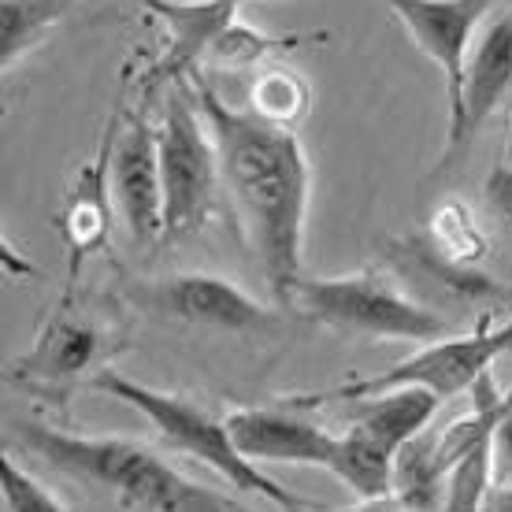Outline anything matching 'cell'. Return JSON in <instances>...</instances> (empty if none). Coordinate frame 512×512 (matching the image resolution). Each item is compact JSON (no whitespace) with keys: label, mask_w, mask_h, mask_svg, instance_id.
<instances>
[{"label":"cell","mask_w":512,"mask_h":512,"mask_svg":"<svg viewBox=\"0 0 512 512\" xmlns=\"http://www.w3.org/2000/svg\"><path fill=\"white\" fill-rule=\"evenodd\" d=\"M119 127H123V112H119L116 101V112L108 116L101 141H97V153L75 167V175H71L64 197H60V208L52 216L67 249L64 297L78 294V279H82L86 260L104 253L108 242H112V231H116L119 208L116 193H112V156H116Z\"/></svg>","instance_id":"7"},{"label":"cell","mask_w":512,"mask_h":512,"mask_svg":"<svg viewBox=\"0 0 512 512\" xmlns=\"http://www.w3.org/2000/svg\"><path fill=\"white\" fill-rule=\"evenodd\" d=\"M427 238H431L435 256H442V264L449 271H461V275H468L490 249L487 234L475 223L472 208L464 205V201H457V197L442 201L431 212V219H427Z\"/></svg>","instance_id":"19"},{"label":"cell","mask_w":512,"mask_h":512,"mask_svg":"<svg viewBox=\"0 0 512 512\" xmlns=\"http://www.w3.org/2000/svg\"><path fill=\"white\" fill-rule=\"evenodd\" d=\"M490 487H494V464H490V438H483L449 468L442 512H479Z\"/></svg>","instance_id":"21"},{"label":"cell","mask_w":512,"mask_h":512,"mask_svg":"<svg viewBox=\"0 0 512 512\" xmlns=\"http://www.w3.org/2000/svg\"><path fill=\"white\" fill-rule=\"evenodd\" d=\"M15 442L56 472L112 494L138 512H253L242 501L193 483L156 449L123 435H75L41 420H19Z\"/></svg>","instance_id":"2"},{"label":"cell","mask_w":512,"mask_h":512,"mask_svg":"<svg viewBox=\"0 0 512 512\" xmlns=\"http://www.w3.org/2000/svg\"><path fill=\"white\" fill-rule=\"evenodd\" d=\"M249 112L271 127L297 130L312 112V86L290 67H264L249 82Z\"/></svg>","instance_id":"17"},{"label":"cell","mask_w":512,"mask_h":512,"mask_svg":"<svg viewBox=\"0 0 512 512\" xmlns=\"http://www.w3.org/2000/svg\"><path fill=\"white\" fill-rule=\"evenodd\" d=\"M346 512H409V509H401L394 498H379V501H360L357 509H346Z\"/></svg>","instance_id":"26"},{"label":"cell","mask_w":512,"mask_h":512,"mask_svg":"<svg viewBox=\"0 0 512 512\" xmlns=\"http://www.w3.org/2000/svg\"><path fill=\"white\" fill-rule=\"evenodd\" d=\"M149 305L164 316L208 331H264L271 323V312L253 294H245L238 282L208 271H182L171 279L153 282Z\"/></svg>","instance_id":"11"},{"label":"cell","mask_w":512,"mask_h":512,"mask_svg":"<svg viewBox=\"0 0 512 512\" xmlns=\"http://www.w3.org/2000/svg\"><path fill=\"white\" fill-rule=\"evenodd\" d=\"M294 308L323 327L357 334V338H379V342L427 346L449 334L446 316L420 305L416 297L401 294L394 282H386L375 271L301 279L294 290Z\"/></svg>","instance_id":"4"},{"label":"cell","mask_w":512,"mask_h":512,"mask_svg":"<svg viewBox=\"0 0 512 512\" xmlns=\"http://www.w3.org/2000/svg\"><path fill=\"white\" fill-rule=\"evenodd\" d=\"M353 405H360L353 427H360L364 435L375 438L379 446L397 457L412 438H420L427 431L442 397L423 390V386H397V390H383V394H372L364 401H353Z\"/></svg>","instance_id":"15"},{"label":"cell","mask_w":512,"mask_h":512,"mask_svg":"<svg viewBox=\"0 0 512 512\" xmlns=\"http://www.w3.org/2000/svg\"><path fill=\"white\" fill-rule=\"evenodd\" d=\"M483 197H487L490 212L512 231V167L509 164L490 167L487 182H483Z\"/></svg>","instance_id":"23"},{"label":"cell","mask_w":512,"mask_h":512,"mask_svg":"<svg viewBox=\"0 0 512 512\" xmlns=\"http://www.w3.org/2000/svg\"><path fill=\"white\" fill-rule=\"evenodd\" d=\"M501 164L512 167V116H509V127H505V156H501Z\"/></svg>","instance_id":"28"},{"label":"cell","mask_w":512,"mask_h":512,"mask_svg":"<svg viewBox=\"0 0 512 512\" xmlns=\"http://www.w3.org/2000/svg\"><path fill=\"white\" fill-rule=\"evenodd\" d=\"M505 412H512V386H509V390H505V394L494 397V416H498V420H501Z\"/></svg>","instance_id":"27"},{"label":"cell","mask_w":512,"mask_h":512,"mask_svg":"<svg viewBox=\"0 0 512 512\" xmlns=\"http://www.w3.org/2000/svg\"><path fill=\"white\" fill-rule=\"evenodd\" d=\"M104 353H108V338L90 316H82L75 308V297L56 301L52 316L41 323L34 346L19 353L8 364V383H75L86 375H97Z\"/></svg>","instance_id":"10"},{"label":"cell","mask_w":512,"mask_h":512,"mask_svg":"<svg viewBox=\"0 0 512 512\" xmlns=\"http://www.w3.org/2000/svg\"><path fill=\"white\" fill-rule=\"evenodd\" d=\"M512 349V316L509 320L490 323V316L479 320V327L468 334H446L438 342H427L423 349H416L412 357L397 360L394 368L364 379H349L338 383L331 390H312V394H294L286 397L290 409H316L327 401H364L383 390H397V386H423L438 394L442 401L472 390L483 375L490 372V364Z\"/></svg>","instance_id":"5"},{"label":"cell","mask_w":512,"mask_h":512,"mask_svg":"<svg viewBox=\"0 0 512 512\" xmlns=\"http://www.w3.org/2000/svg\"><path fill=\"white\" fill-rule=\"evenodd\" d=\"M0 498L4 512H67L64 501L26 468H19L12 457H0Z\"/></svg>","instance_id":"22"},{"label":"cell","mask_w":512,"mask_h":512,"mask_svg":"<svg viewBox=\"0 0 512 512\" xmlns=\"http://www.w3.org/2000/svg\"><path fill=\"white\" fill-rule=\"evenodd\" d=\"M479 512H512V487H501V483H494Z\"/></svg>","instance_id":"25"},{"label":"cell","mask_w":512,"mask_h":512,"mask_svg":"<svg viewBox=\"0 0 512 512\" xmlns=\"http://www.w3.org/2000/svg\"><path fill=\"white\" fill-rule=\"evenodd\" d=\"M67 8L71 0H0V67L12 71L38 49Z\"/></svg>","instance_id":"18"},{"label":"cell","mask_w":512,"mask_h":512,"mask_svg":"<svg viewBox=\"0 0 512 512\" xmlns=\"http://www.w3.org/2000/svg\"><path fill=\"white\" fill-rule=\"evenodd\" d=\"M394 464L397 457L390 449H383L375 438H368L360 427L349 423L346 435L334 438V453L327 472L357 501H379L394 498Z\"/></svg>","instance_id":"16"},{"label":"cell","mask_w":512,"mask_h":512,"mask_svg":"<svg viewBox=\"0 0 512 512\" xmlns=\"http://www.w3.org/2000/svg\"><path fill=\"white\" fill-rule=\"evenodd\" d=\"M201 116L219 149V175L231 190L242 231L253 245L260 271L271 294L294 308V290L305 256L308 193H312V164L297 130L271 127L249 108H231L201 75L190 78Z\"/></svg>","instance_id":"1"},{"label":"cell","mask_w":512,"mask_h":512,"mask_svg":"<svg viewBox=\"0 0 512 512\" xmlns=\"http://www.w3.org/2000/svg\"><path fill=\"white\" fill-rule=\"evenodd\" d=\"M160 175H164V242L193 234L216 208L219 149L197 108L190 78L175 82L160 119Z\"/></svg>","instance_id":"6"},{"label":"cell","mask_w":512,"mask_h":512,"mask_svg":"<svg viewBox=\"0 0 512 512\" xmlns=\"http://www.w3.org/2000/svg\"><path fill=\"white\" fill-rule=\"evenodd\" d=\"M138 4L167 30L164 56L149 71V86H156V82H186L197 75V67L208 64V52L219 34L238 19L245 0H138Z\"/></svg>","instance_id":"13"},{"label":"cell","mask_w":512,"mask_h":512,"mask_svg":"<svg viewBox=\"0 0 512 512\" xmlns=\"http://www.w3.org/2000/svg\"><path fill=\"white\" fill-rule=\"evenodd\" d=\"M490 464H494V483L512 487V412H505L490 431Z\"/></svg>","instance_id":"24"},{"label":"cell","mask_w":512,"mask_h":512,"mask_svg":"<svg viewBox=\"0 0 512 512\" xmlns=\"http://www.w3.org/2000/svg\"><path fill=\"white\" fill-rule=\"evenodd\" d=\"M112 193L134 245L164 242V175H160V130L141 116H123L112 156Z\"/></svg>","instance_id":"9"},{"label":"cell","mask_w":512,"mask_h":512,"mask_svg":"<svg viewBox=\"0 0 512 512\" xmlns=\"http://www.w3.org/2000/svg\"><path fill=\"white\" fill-rule=\"evenodd\" d=\"M416 49L442 71L446 82L449 119L461 112L464 97V67L472 56V38L479 23L487 19L494 0H386Z\"/></svg>","instance_id":"8"},{"label":"cell","mask_w":512,"mask_h":512,"mask_svg":"<svg viewBox=\"0 0 512 512\" xmlns=\"http://www.w3.org/2000/svg\"><path fill=\"white\" fill-rule=\"evenodd\" d=\"M305 41H323V34H282V38H275V34L256 30L253 23H245L242 15H238V19L219 34L216 45H212L208 64L227 67V71H242V67L264 64L271 52L297 49V45H305Z\"/></svg>","instance_id":"20"},{"label":"cell","mask_w":512,"mask_h":512,"mask_svg":"<svg viewBox=\"0 0 512 512\" xmlns=\"http://www.w3.org/2000/svg\"><path fill=\"white\" fill-rule=\"evenodd\" d=\"M234 446L253 464H301V468H327L334 453L331 431L301 416L290 405H253L234 409L227 416Z\"/></svg>","instance_id":"12"},{"label":"cell","mask_w":512,"mask_h":512,"mask_svg":"<svg viewBox=\"0 0 512 512\" xmlns=\"http://www.w3.org/2000/svg\"><path fill=\"white\" fill-rule=\"evenodd\" d=\"M509 90H512V15H501V19H494L487 26V34L475 41L472 56H468L461 112L449 119V141L442 164L453 160L479 134V127L498 112V104L505 101Z\"/></svg>","instance_id":"14"},{"label":"cell","mask_w":512,"mask_h":512,"mask_svg":"<svg viewBox=\"0 0 512 512\" xmlns=\"http://www.w3.org/2000/svg\"><path fill=\"white\" fill-rule=\"evenodd\" d=\"M90 386L97 394L116 397L119 405H130L134 412H141L153 423V431L160 435L164 446H171L175 453H186L205 468H212L216 475H223L234 487V494L264 498L282 512H316V505L308 498L290 494L260 464L245 461L234 446L231 431H227V420H216L205 405H197L182 394H171V390H156V386H145L138 379H127L112 368H101L90 379Z\"/></svg>","instance_id":"3"}]
</instances>
